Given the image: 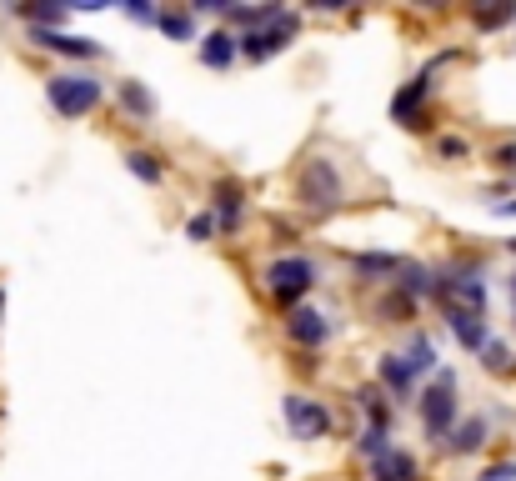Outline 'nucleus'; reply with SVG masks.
<instances>
[{"label": "nucleus", "mask_w": 516, "mask_h": 481, "mask_svg": "<svg viewBox=\"0 0 516 481\" xmlns=\"http://www.w3.org/2000/svg\"><path fill=\"white\" fill-rule=\"evenodd\" d=\"M371 476H376V481H416V456L391 446L381 461H371Z\"/></svg>", "instance_id": "9b49d317"}, {"label": "nucleus", "mask_w": 516, "mask_h": 481, "mask_svg": "<svg viewBox=\"0 0 516 481\" xmlns=\"http://www.w3.org/2000/svg\"><path fill=\"white\" fill-rule=\"evenodd\" d=\"M356 446H361V456H371V461H381V456L391 451V446H386V426H366Z\"/></svg>", "instance_id": "412c9836"}, {"label": "nucleus", "mask_w": 516, "mask_h": 481, "mask_svg": "<svg viewBox=\"0 0 516 481\" xmlns=\"http://www.w3.org/2000/svg\"><path fill=\"white\" fill-rule=\"evenodd\" d=\"M216 211H221L226 226L241 221V186H236V181H221V186H216Z\"/></svg>", "instance_id": "dca6fc26"}, {"label": "nucleus", "mask_w": 516, "mask_h": 481, "mask_svg": "<svg viewBox=\"0 0 516 481\" xmlns=\"http://www.w3.org/2000/svg\"><path fill=\"white\" fill-rule=\"evenodd\" d=\"M401 361L411 366V376H421V371H431V366H436V351H431V341H426V336H416V341H411V351H406Z\"/></svg>", "instance_id": "a211bd4d"}, {"label": "nucleus", "mask_w": 516, "mask_h": 481, "mask_svg": "<svg viewBox=\"0 0 516 481\" xmlns=\"http://www.w3.org/2000/svg\"><path fill=\"white\" fill-rule=\"evenodd\" d=\"M211 231H216V216H196L191 221V241H206Z\"/></svg>", "instance_id": "c85d7f7f"}, {"label": "nucleus", "mask_w": 516, "mask_h": 481, "mask_svg": "<svg viewBox=\"0 0 516 481\" xmlns=\"http://www.w3.org/2000/svg\"><path fill=\"white\" fill-rule=\"evenodd\" d=\"M311 281H316V266L306 261V256H281L271 271H266V291L276 296V301H296V296H306L311 291Z\"/></svg>", "instance_id": "20e7f679"}, {"label": "nucleus", "mask_w": 516, "mask_h": 481, "mask_svg": "<svg viewBox=\"0 0 516 481\" xmlns=\"http://www.w3.org/2000/svg\"><path fill=\"white\" fill-rule=\"evenodd\" d=\"M236 51H241V36H231V31H211V36L201 41V61H206V66H216V71H221V66H231V61H236Z\"/></svg>", "instance_id": "f8f14e48"}, {"label": "nucleus", "mask_w": 516, "mask_h": 481, "mask_svg": "<svg viewBox=\"0 0 516 481\" xmlns=\"http://www.w3.org/2000/svg\"><path fill=\"white\" fill-rule=\"evenodd\" d=\"M46 96H51V106L61 111V116H86L96 101H101V81L96 76H81V71H66V76H51V86H46Z\"/></svg>", "instance_id": "7ed1b4c3"}, {"label": "nucleus", "mask_w": 516, "mask_h": 481, "mask_svg": "<svg viewBox=\"0 0 516 481\" xmlns=\"http://www.w3.org/2000/svg\"><path fill=\"white\" fill-rule=\"evenodd\" d=\"M21 16H26V21H36V26L46 31V26H61L71 11H66V6H21Z\"/></svg>", "instance_id": "aec40b11"}, {"label": "nucleus", "mask_w": 516, "mask_h": 481, "mask_svg": "<svg viewBox=\"0 0 516 481\" xmlns=\"http://www.w3.org/2000/svg\"><path fill=\"white\" fill-rule=\"evenodd\" d=\"M161 31H166V36H181V41H186V36H191V16H186V11H176V16L166 11V16H161Z\"/></svg>", "instance_id": "a878e982"}, {"label": "nucleus", "mask_w": 516, "mask_h": 481, "mask_svg": "<svg viewBox=\"0 0 516 481\" xmlns=\"http://www.w3.org/2000/svg\"><path fill=\"white\" fill-rule=\"evenodd\" d=\"M126 166H131L146 186H156V181H161V161H156L151 151H131V156H126Z\"/></svg>", "instance_id": "6ab92c4d"}, {"label": "nucleus", "mask_w": 516, "mask_h": 481, "mask_svg": "<svg viewBox=\"0 0 516 481\" xmlns=\"http://www.w3.org/2000/svg\"><path fill=\"white\" fill-rule=\"evenodd\" d=\"M431 71H436V66H426V71H421L411 86H401V91H396V101H391V116H396L401 126H421V116H416V111H421V101H426V91H431Z\"/></svg>", "instance_id": "6e6552de"}, {"label": "nucleus", "mask_w": 516, "mask_h": 481, "mask_svg": "<svg viewBox=\"0 0 516 481\" xmlns=\"http://www.w3.org/2000/svg\"><path fill=\"white\" fill-rule=\"evenodd\" d=\"M496 166H501V171H516V146H501V151H496Z\"/></svg>", "instance_id": "c756f323"}, {"label": "nucleus", "mask_w": 516, "mask_h": 481, "mask_svg": "<svg viewBox=\"0 0 516 481\" xmlns=\"http://www.w3.org/2000/svg\"><path fill=\"white\" fill-rule=\"evenodd\" d=\"M121 101H126V111H136V116H156V101H151V91H146L141 81H126V86H121Z\"/></svg>", "instance_id": "f3484780"}, {"label": "nucleus", "mask_w": 516, "mask_h": 481, "mask_svg": "<svg viewBox=\"0 0 516 481\" xmlns=\"http://www.w3.org/2000/svg\"><path fill=\"white\" fill-rule=\"evenodd\" d=\"M476 481H516V461H496L491 471H481Z\"/></svg>", "instance_id": "bb28decb"}, {"label": "nucleus", "mask_w": 516, "mask_h": 481, "mask_svg": "<svg viewBox=\"0 0 516 481\" xmlns=\"http://www.w3.org/2000/svg\"><path fill=\"white\" fill-rule=\"evenodd\" d=\"M31 41L36 46H46V51H61V56H76V61H91V56H101V46L96 41H81V36H61V31H31Z\"/></svg>", "instance_id": "9d476101"}, {"label": "nucleus", "mask_w": 516, "mask_h": 481, "mask_svg": "<svg viewBox=\"0 0 516 481\" xmlns=\"http://www.w3.org/2000/svg\"><path fill=\"white\" fill-rule=\"evenodd\" d=\"M406 261H396V256H356V271H366V276H386V271H401Z\"/></svg>", "instance_id": "4be33fe9"}, {"label": "nucleus", "mask_w": 516, "mask_h": 481, "mask_svg": "<svg viewBox=\"0 0 516 481\" xmlns=\"http://www.w3.org/2000/svg\"><path fill=\"white\" fill-rule=\"evenodd\" d=\"M446 321H451V331H456V341L466 346V351H486L491 346V331H486V321H481V311H446Z\"/></svg>", "instance_id": "1a4fd4ad"}, {"label": "nucleus", "mask_w": 516, "mask_h": 481, "mask_svg": "<svg viewBox=\"0 0 516 481\" xmlns=\"http://www.w3.org/2000/svg\"><path fill=\"white\" fill-rule=\"evenodd\" d=\"M286 426L301 436V441H321L331 431V411L311 396H286Z\"/></svg>", "instance_id": "423d86ee"}, {"label": "nucleus", "mask_w": 516, "mask_h": 481, "mask_svg": "<svg viewBox=\"0 0 516 481\" xmlns=\"http://www.w3.org/2000/svg\"><path fill=\"white\" fill-rule=\"evenodd\" d=\"M131 21H161V16H156L151 6H131Z\"/></svg>", "instance_id": "7c9ffc66"}, {"label": "nucleus", "mask_w": 516, "mask_h": 481, "mask_svg": "<svg viewBox=\"0 0 516 481\" xmlns=\"http://www.w3.org/2000/svg\"><path fill=\"white\" fill-rule=\"evenodd\" d=\"M396 276H401V281H396V286H401V296H411V301H416V296H426V291H441V286L431 281V271H426V266H411V261H406Z\"/></svg>", "instance_id": "4468645a"}, {"label": "nucleus", "mask_w": 516, "mask_h": 481, "mask_svg": "<svg viewBox=\"0 0 516 481\" xmlns=\"http://www.w3.org/2000/svg\"><path fill=\"white\" fill-rule=\"evenodd\" d=\"M291 36H296V16H286V11H281L271 26L246 31V36H241V51H246L251 61H271L276 51H286V46H291Z\"/></svg>", "instance_id": "39448f33"}, {"label": "nucleus", "mask_w": 516, "mask_h": 481, "mask_svg": "<svg viewBox=\"0 0 516 481\" xmlns=\"http://www.w3.org/2000/svg\"><path fill=\"white\" fill-rule=\"evenodd\" d=\"M481 361H486V371H511V351H506L501 341H491V346L481 351Z\"/></svg>", "instance_id": "393cba45"}, {"label": "nucleus", "mask_w": 516, "mask_h": 481, "mask_svg": "<svg viewBox=\"0 0 516 481\" xmlns=\"http://www.w3.org/2000/svg\"><path fill=\"white\" fill-rule=\"evenodd\" d=\"M296 201H301L306 211H336V206H341V176H336V166H331L326 156H311V161L301 166V176H296Z\"/></svg>", "instance_id": "f257e3e1"}, {"label": "nucleus", "mask_w": 516, "mask_h": 481, "mask_svg": "<svg viewBox=\"0 0 516 481\" xmlns=\"http://www.w3.org/2000/svg\"><path fill=\"white\" fill-rule=\"evenodd\" d=\"M421 426L426 436H451V421H456V371H436V381L421 391Z\"/></svg>", "instance_id": "f03ea898"}, {"label": "nucleus", "mask_w": 516, "mask_h": 481, "mask_svg": "<svg viewBox=\"0 0 516 481\" xmlns=\"http://www.w3.org/2000/svg\"><path fill=\"white\" fill-rule=\"evenodd\" d=\"M481 31H496V26H506V21H516V6H496V11H476L471 16Z\"/></svg>", "instance_id": "5701e85b"}, {"label": "nucleus", "mask_w": 516, "mask_h": 481, "mask_svg": "<svg viewBox=\"0 0 516 481\" xmlns=\"http://www.w3.org/2000/svg\"><path fill=\"white\" fill-rule=\"evenodd\" d=\"M286 336H291L296 346H321V341L331 336V321H326L316 306H291V311H286Z\"/></svg>", "instance_id": "0eeeda50"}, {"label": "nucleus", "mask_w": 516, "mask_h": 481, "mask_svg": "<svg viewBox=\"0 0 516 481\" xmlns=\"http://www.w3.org/2000/svg\"><path fill=\"white\" fill-rule=\"evenodd\" d=\"M356 401L371 411V426H386V406H381V391H376V386H361V391H356Z\"/></svg>", "instance_id": "b1692460"}, {"label": "nucleus", "mask_w": 516, "mask_h": 481, "mask_svg": "<svg viewBox=\"0 0 516 481\" xmlns=\"http://www.w3.org/2000/svg\"><path fill=\"white\" fill-rule=\"evenodd\" d=\"M481 441H486V421L471 416V421H461V426L451 431V441H441V446L456 451V456H471V451H481Z\"/></svg>", "instance_id": "ddd939ff"}, {"label": "nucleus", "mask_w": 516, "mask_h": 481, "mask_svg": "<svg viewBox=\"0 0 516 481\" xmlns=\"http://www.w3.org/2000/svg\"><path fill=\"white\" fill-rule=\"evenodd\" d=\"M381 381H386L396 396H411V381H416V376H411V366H406L401 356H381Z\"/></svg>", "instance_id": "2eb2a0df"}, {"label": "nucleus", "mask_w": 516, "mask_h": 481, "mask_svg": "<svg viewBox=\"0 0 516 481\" xmlns=\"http://www.w3.org/2000/svg\"><path fill=\"white\" fill-rule=\"evenodd\" d=\"M436 151H441V156H466V141H461V136H441Z\"/></svg>", "instance_id": "cd10ccee"}]
</instances>
